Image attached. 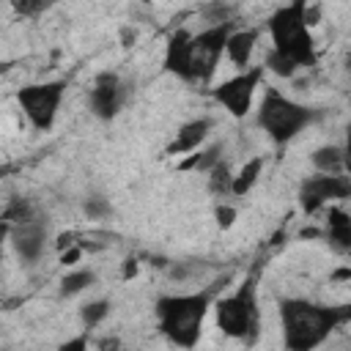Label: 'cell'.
<instances>
[{
	"instance_id": "26",
	"label": "cell",
	"mask_w": 351,
	"mask_h": 351,
	"mask_svg": "<svg viewBox=\"0 0 351 351\" xmlns=\"http://www.w3.org/2000/svg\"><path fill=\"white\" fill-rule=\"evenodd\" d=\"M11 5H14V11L22 14V16H36V14H41L44 8H49V3H44V0H14Z\"/></svg>"
},
{
	"instance_id": "9",
	"label": "cell",
	"mask_w": 351,
	"mask_h": 351,
	"mask_svg": "<svg viewBox=\"0 0 351 351\" xmlns=\"http://www.w3.org/2000/svg\"><path fill=\"white\" fill-rule=\"evenodd\" d=\"M351 197V181L346 176H310L299 186V206L304 214L321 211L329 200H346Z\"/></svg>"
},
{
	"instance_id": "32",
	"label": "cell",
	"mask_w": 351,
	"mask_h": 351,
	"mask_svg": "<svg viewBox=\"0 0 351 351\" xmlns=\"http://www.w3.org/2000/svg\"><path fill=\"white\" fill-rule=\"evenodd\" d=\"M318 19H321V5H307V11H304V22H307V27L318 25Z\"/></svg>"
},
{
	"instance_id": "2",
	"label": "cell",
	"mask_w": 351,
	"mask_h": 351,
	"mask_svg": "<svg viewBox=\"0 0 351 351\" xmlns=\"http://www.w3.org/2000/svg\"><path fill=\"white\" fill-rule=\"evenodd\" d=\"M211 307V293L197 291V293H173V296H159L156 299V324L159 332L178 348L189 351L197 346L203 335V321Z\"/></svg>"
},
{
	"instance_id": "13",
	"label": "cell",
	"mask_w": 351,
	"mask_h": 351,
	"mask_svg": "<svg viewBox=\"0 0 351 351\" xmlns=\"http://www.w3.org/2000/svg\"><path fill=\"white\" fill-rule=\"evenodd\" d=\"M208 132H211V121L208 118H192V121H186L184 126H178L176 137L165 145V156H178V154H186L189 156V154L200 151V145L208 137Z\"/></svg>"
},
{
	"instance_id": "27",
	"label": "cell",
	"mask_w": 351,
	"mask_h": 351,
	"mask_svg": "<svg viewBox=\"0 0 351 351\" xmlns=\"http://www.w3.org/2000/svg\"><path fill=\"white\" fill-rule=\"evenodd\" d=\"M58 351H88V332L69 337L66 343H60V346H58Z\"/></svg>"
},
{
	"instance_id": "18",
	"label": "cell",
	"mask_w": 351,
	"mask_h": 351,
	"mask_svg": "<svg viewBox=\"0 0 351 351\" xmlns=\"http://www.w3.org/2000/svg\"><path fill=\"white\" fill-rule=\"evenodd\" d=\"M217 162H222V145H219V143H217V145H208V148H203V151H195V154H189V156H184V159L178 162V170H181V173H189V170L208 173Z\"/></svg>"
},
{
	"instance_id": "14",
	"label": "cell",
	"mask_w": 351,
	"mask_h": 351,
	"mask_svg": "<svg viewBox=\"0 0 351 351\" xmlns=\"http://www.w3.org/2000/svg\"><path fill=\"white\" fill-rule=\"evenodd\" d=\"M258 36H261L258 27H239V30L230 33L228 47H225V55L230 58L233 66H239V71H247L250 69V58L255 52Z\"/></svg>"
},
{
	"instance_id": "4",
	"label": "cell",
	"mask_w": 351,
	"mask_h": 351,
	"mask_svg": "<svg viewBox=\"0 0 351 351\" xmlns=\"http://www.w3.org/2000/svg\"><path fill=\"white\" fill-rule=\"evenodd\" d=\"M315 121V112L288 96H282L280 90L269 88L261 107H258V126L269 134V140L274 145H285L291 143L304 126H310Z\"/></svg>"
},
{
	"instance_id": "34",
	"label": "cell",
	"mask_w": 351,
	"mask_h": 351,
	"mask_svg": "<svg viewBox=\"0 0 351 351\" xmlns=\"http://www.w3.org/2000/svg\"><path fill=\"white\" fill-rule=\"evenodd\" d=\"M134 38H137V33H134V30H129V27H123V30H121V41H123V47H132V44H134Z\"/></svg>"
},
{
	"instance_id": "17",
	"label": "cell",
	"mask_w": 351,
	"mask_h": 351,
	"mask_svg": "<svg viewBox=\"0 0 351 351\" xmlns=\"http://www.w3.org/2000/svg\"><path fill=\"white\" fill-rule=\"evenodd\" d=\"M346 151L337 148V145H321L313 151V167L324 176H343V167H346Z\"/></svg>"
},
{
	"instance_id": "16",
	"label": "cell",
	"mask_w": 351,
	"mask_h": 351,
	"mask_svg": "<svg viewBox=\"0 0 351 351\" xmlns=\"http://www.w3.org/2000/svg\"><path fill=\"white\" fill-rule=\"evenodd\" d=\"M36 219V211H33V203L27 197H11L5 206H3V233L8 236L14 228L19 225H27Z\"/></svg>"
},
{
	"instance_id": "15",
	"label": "cell",
	"mask_w": 351,
	"mask_h": 351,
	"mask_svg": "<svg viewBox=\"0 0 351 351\" xmlns=\"http://www.w3.org/2000/svg\"><path fill=\"white\" fill-rule=\"evenodd\" d=\"M326 233H329V239H332L335 247L351 252V217L343 208L332 206L326 211Z\"/></svg>"
},
{
	"instance_id": "1",
	"label": "cell",
	"mask_w": 351,
	"mask_h": 351,
	"mask_svg": "<svg viewBox=\"0 0 351 351\" xmlns=\"http://www.w3.org/2000/svg\"><path fill=\"white\" fill-rule=\"evenodd\" d=\"M351 321V304H315L307 299L280 302V326L288 351H315L337 326Z\"/></svg>"
},
{
	"instance_id": "21",
	"label": "cell",
	"mask_w": 351,
	"mask_h": 351,
	"mask_svg": "<svg viewBox=\"0 0 351 351\" xmlns=\"http://www.w3.org/2000/svg\"><path fill=\"white\" fill-rule=\"evenodd\" d=\"M96 282V274L90 269H77V271H69L63 280H60V296H77L82 293L85 288H90Z\"/></svg>"
},
{
	"instance_id": "11",
	"label": "cell",
	"mask_w": 351,
	"mask_h": 351,
	"mask_svg": "<svg viewBox=\"0 0 351 351\" xmlns=\"http://www.w3.org/2000/svg\"><path fill=\"white\" fill-rule=\"evenodd\" d=\"M165 71L176 74L184 82H195L192 77V33L189 30H176L167 38L165 47Z\"/></svg>"
},
{
	"instance_id": "8",
	"label": "cell",
	"mask_w": 351,
	"mask_h": 351,
	"mask_svg": "<svg viewBox=\"0 0 351 351\" xmlns=\"http://www.w3.org/2000/svg\"><path fill=\"white\" fill-rule=\"evenodd\" d=\"M230 22L225 25H211L192 36V77L195 82H208L219 66V58L228 47L230 38Z\"/></svg>"
},
{
	"instance_id": "24",
	"label": "cell",
	"mask_w": 351,
	"mask_h": 351,
	"mask_svg": "<svg viewBox=\"0 0 351 351\" xmlns=\"http://www.w3.org/2000/svg\"><path fill=\"white\" fill-rule=\"evenodd\" d=\"M214 219H217V225H219V230H228V228H233V222L239 219V211H236V206H228V203H219V206L214 208Z\"/></svg>"
},
{
	"instance_id": "6",
	"label": "cell",
	"mask_w": 351,
	"mask_h": 351,
	"mask_svg": "<svg viewBox=\"0 0 351 351\" xmlns=\"http://www.w3.org/2000/svg\"><path fill=\"white\" fill-rule=\"evenodd\" d=\"M66 93V80H52V82H36V85H25L16 90V101L25 112V118L30 121L33 129L47 132L55 123L58 107L63 101Z\"/></svg>"
},
{
	"instance_id": "31",
	"label": "cell",
	"mask_w": 351,
	"mask_h": 351,
	"mask_svg": "<svg viewBox=\"0 0 351 351\" xmlns=\"http://www.w3.org/2000/svg\"><path fill=\"white\" fill-rule=\"evenodd\" d=\"M74 244H77V241H74V233H60L58 241H55V250H58V252H66V250L74 247Z\"/></svg>"
},
{
	"instance_id": "10",
	"label": "cell",
	"mask_w": 351,
	"mask_h": 351,
	"mask_svg": "<svg viewBox=\"0 0 351 351\" xmlns=\"http://www.w3.org/2000/svg\"><path fill=\"white\" fill-rule=\"evenodd\" d=\"M88 104L90 112L99 121H112L123 104V88H121V77L115 71H101L96 74V82L88 93Z\"/></svg>"
},
{
	"instance_id": "29",
	"label": "cell",
	"mask_w": 351,
	"mask_h": 351,
	"mask_svg": "<svg viewBox=\"0 0 351 351\" xmlns=\"http://www.w3.org/2000/svg\"><path fill=\"white\" fill-rule=\"evenodd\" d=\"M137 271H140V261H137V258H126V261L121 263V280H123V282L134 280Z\"/></svg>"
},
{
	"instance_id": "30",
	"label": "cell",
	"mask_w": 351,
	"mask_h": 351,
	"mask_svg": "<svg viewBox=\"0 0 351 351\" xmlns=\"http://www.w3.org/2000/svg\"><path fill=\"white\" fill-rule=\"evenodd\" d=\"M80 258H82V247H80V244H74V247H69L66 252H60V263H63V266H74Z\"/></svg>"
},
{
	"instance_id": "35",
	"label": "cell",
	"mask_w": 351,
	"mask_h": 351,
	"mask_svg": "<svg viewBox=\"0 0 351 351\" xmlns=\"http://www.w3.org/2000/svg\"><path fill=\"white\" fill-rule=\"evenodd\" d=\"M343 151H346V159L351 162V123H348V132H346V148Z\"/></svg>"
},
{
	"instance_id": "7",
	"label": "cell",
	"mask_w": 351,
	"mask_h": 351,
	"mask_svg": "<svg viewBox=\"0 0 351 351\" xmlns=\"http://www.w3.org/2000/svg\"><path fill=\"white\" fill-rule=\"evenodd\" d=\"M263 71H266L263 66H250L247 71H239V74H233L230 80L214 85L208 93H211V99L219 101L233 118H244V115L250 112V107H252L255 90H258L261 80H263Z\"/></svg>"
},
{
	"instance_id": "33",
	"label": "cell",
	"mask_w": 351,
	"mask_h": 351,
	"mask_svg": "<svg viewBox=\"0 0 351 351\" xmlns=\"http://www.w3.org/2000/svg\"><path fill=\"white\" fill-rule=\"evenodd\" d=\"M329 280H332V282H343V280H351V266H340V269H335V271L329 274Z\"/></svg>"
},
{
	"instance_id": "36",
	"label": "cell",
	"mask_w": 351,
	"mask_h": 351,
	"mask_svg": "<svg viewBox=\"0 0 351 351\" xmlns=\"http://www.w3.org/2000/svg\"><path fill=\"white\" fill-rule=\"evenodd\" d=\"M315 236H318V230H315V228H304V230L299 233V239H315Z\"/></svg>"
},
{
	"instance_id": "20",
	"label": "cell",
	"mask_w": 351,
	"mask_h": 351,
	"mask_svg": "<svg viewBox=\"0 0 351 351\" xmlns=\"http://www.w3.org/2000/svg\"><path fill=\"white\" fill-rule=\"evenodd\" d=\"M208 192L211 195H233V173L228 167V162H217L211 170H208Z\"/></svg>"
},
{
	"instance_id": "23",
	"label": "cell",
	"mask_w": 351,
	"mask_h": 351,
	"mask_svg": "<svg viewBox=\"0 0 351 351\" xmlns=\"http://www.w3.org/2000/svg\"><path fill=\"white\" fill-rule=\"evenodd\" d=\"M263 69H266V71H274L277 77H285V80H288V77H293V74H296V69H299V66H296V63H291L288 58L277 55L274 49H269V55H266V66H263Z\"/></svg>"
},
{
	"instance_id": "28",
	"label": "cell",
	"mask_w": 351,
	"mask_h": 351,
	"mask_svg": "<svg viewBox=\"0 0 351 351\" xmlns=\"http://www.w3.org/2000/svg\"><path fill=\"white\" fill-rule=\"evenodd\" d=\"M96 351H126V348H123L121 337H115V335H104V337L96 340Z\"/></svg>"
},
{
	"instance_id": "3",
	"label": "cell",
	"mask_w": 351,
	"mask_h": 351,
	"mask_svg": "<svg viewBox=\"0 0 351 351\" xmlns=\"http://www.w3.org/2000/svg\"><path fill=\"white\" fill-rule=\"evenodd\" d=\"M304 11L307 3L304 0H293L288 5H280L271 16H269V33H271V49L282 58H288L291 63L302 66H315L318 55H315V41L313 33L304 22Z\"/></svg>"
},
{
	"instance_id": "25",
	"label": "cell",
	"mask_w": 351,
	"mask_h": 351,
	"mask_svg": "<svg viewBox=\"0 0 351 351\" xmlns=\"http://www.w3.org/2000/svg\"><path fill=\"white\" fill-rule=\"evenodd\" d=\"M85 214H88V219H101V217H107L112 208H110V203L104 200V197H88L85 200Z\"/></svg>"
},
{
	"instance_id": "12",
	"label": "cell",
	"mask_w": 351,
	"mask_h": 351,
	"mask_svg": "<svg viewBox=\"0 0 351 351\" xmlns=\"http://www.w3.org/2000/svg\"><path fill=\"white\" fill-rule=\"evenodd\" d=\"M8 236H11V244H14L16 255H19L22 261L33 263V261H38V258H41V252H44V241H47V222L33 219V222H27V225L14 228Z\"/></svg>"
},
{
	"instance_id": "5",
	"label": "cell",
	"mask_w": 351,
	"mask_h": 351,
	"mask_svg": "<svg viewBox=\"0 0 351 351\" xmlns=\"http://www.w3.org/2000/svg\"><path fill=\"white\" fill-rule=\"evenodd\" d=\"M217 326L241 343H255L258 326H261V310H258V293H255V277H247L230 296L217 299Z\"/></svg>"
},
{
	"instance_id": "22",
	"label": "cell",
	"mask_w": 351,
	"mask_h": 351,
	"mask_svg": "<svg viewBox=\"0 0 351 351\" xmlns=\"http://www.w3.org/2000/svg\"><path fill=\"white\" fill-rule=\"evenodd\" d=\"M110 302L107 299H96V302H88V304H82V310H80V318H82V324H85V329H93V326H99L107 315H110Z\"/></svg>"
},
{
	"instance_id": "19",
	"label": "cell",
	"mask_w": 351,
	"mask_h": 351,
	"mask_svg": "<svg viewBox=\"0 0 351 351\" xmlns=\"http://www.w3.org/2000/svg\"><path fill=\"white\" fill-rule=\"evenodd\" d=\"M263 165H266L263 156H252V159H247V162L241 165V170L233 176V195H236V197L247 195V192L258 184V178H261V173H263Z\"/></svg>"
}]
</instances>
